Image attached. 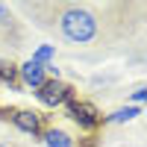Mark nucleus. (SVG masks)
<instances>
[{"label":"nucleus","instance_id":"obj_1","mask_svg":"<svg viewBox=\"0 0 147 147\" xmlns=\"http://www.w3.org/2000/svg\"><path fill=\"white\" fill-rule=\"evenodd\" d=\"M53 9V30L68 44H94L103 35V21L91 6L82 3H59Z\"/></svg>","mask_w":147,"mask_h":147},{"label":"nucleus","instance_id":"obj_2","mask_svg":"<svg viewBox=\"0 0 147 147\" xmlns=\"http://www.w3.org/2000/svg\"><path fill=\"white\" fill-rule=\"evenodd\" d=\"M0 121H9L15 129L27 132L32 138H41L44 132V115L35 109H0Z\"/></svg>","mask_w":147,"mask_h":147},{"label":"nucleus","instance_id":"obj_3","mask_svg":"<svg viewBox=\"0 0 147 147\" xmlns=\"http://www.w3.org/2000/svg\"><path fill=\"white\" fill-rule=\"evenodd\" d=\"M35 97H38V103L47 106V109H62L65 103L77 100V88L68 85L62 77H59V80H47L41 88L35 91Z\"/></svg>","mask_w":147,"mask_h":147},{"label":"nucleus","instance_id":"obj_4","mask_svg":"<svg viewBox=\"0 0 147 147\" xmlns=\"http://www.w3.org/2000/svg\"><path fill=\"white\" fill-rule=\"evenodd\" d=\"M62 109H65V115H68L82 132H94L97 127L103 124V112H100L94 103H88V100H71V103H65Z\"/></svg>","mask_w":147,"mask_h":147},{"label":"nucleus","instance_id":"obj_5","mask_svg":"<svg viewBox=\"0 0 147 147\" xmlns=\"http://www.w3.org/2000/svg\"><path fill=\"white\" fill-rule=\"evenodd\" d=\"M18 82H21V88L38 91L41 85L47 82V68L38 65V62H32V59H27L24 65H18Z\"/></svg>","mask_w":147,"mask_h":147},{"label":"nucleus","instance_id":"obj_6","mask_svg":"<svg viewBox=\"0 0 147 147\" xmlns=\"http://www.w3.org/2000/svg\"><path fill=\"white\" fill-rule=\"evenodd\" d=\"M0 41H21V24L15 12L0 3Z\"/></svg>","mask_w":147,"mask_h":147},{"label":"nucleus","instance_id":"obj_7","mask_svg":"<svg viewBox=\"0 0 147 147\" xmlns=\"http://www.w3.org/2000/svg\"><path fill=\"white\" fill-rule=\"evenodd\" d=\"M41 141H44V147H77V138L62 127H44Z\"/></svg>","mask_w":147,"mask_h":147},{"label":"nucleus","instance_id":"obj_8","mask_svg":"<svg viewBox=\"0 0 147 147\" xmlns=\"http://www.w3.org/2000/svg\"><path fill=\"white\" fill-rule=\"evenodd\" d=\"M141 115V106H121L115 112L103 115V124H127V121H136Z\"/></svg>","mask_w":147,"mask_h":147},{"label":"nucleus","instance_id":"obj_9","mask_svg":"<svg viewBox=\"0 0 147 147\" xmlns=\"http://www.w3.org/2000/svg\"><path fill=\"white\" fill-rule=\"evenodd\" d=\"M0 85H3V88H15V91H21V82H18V65H12V62H0Z\"/></svg>","mask_w":147,"mask_h":147},{"label":"nucleus","instance_id":"obj_10","mask_svg":"<svg viewBox=\"0 0 147 147\" xmlns=\"http://www.w3.org/2000/svg\"><path fill=\"white\" fill-rule=\"evenodd\" d=\"M53 59H56V47H53V44H41L38 50L32 53V62H38V65H44V68L53 65Z\"/></svg>","mask_w":147,"mask_h":147},{"label":"nucleus","instance_id":"obj_11","mask_svg":"<svg viewBox=\"0 0 147 147\" xmlns=\"http://www.w3.org/2000/svg\"><path fill=\"white\" fill-rule=\"evenodd\" d=\"M144 94H147V88H144V85H138V88L132 91V97H129V100H132V106H138V103L144 100Z\"/></svg>","mask_w":147,"mask_h":147},{"label":"nucleus","instance_id":"obj_12","mask_svg":"<svg viewBox=\"0 0 147 147\" xmlns=\"http://www.w3.org/2000/svg\"><path fill=\"white\" fill-rule=\"evenodd\" d=\"M0 147H12V144H3V141H0Z\"/></svg>","mask_w":147,"mask_h":147}]
</instances>
